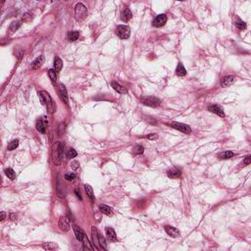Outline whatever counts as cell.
I'll use <instances>...</instances> for the list:
<instances>
[{"label": "cell", "instance_id": "obj_2", "mask_svg": "<svg viewBox=\"0 0 251 251\" xmlns=\"http://www.w3.org/2000/svg\"><path fill=\"white\" fill-rule=\"evenodd\" d=\"M40 92H41V94H42V96L44 98V104H45L46 107H47L48 113H50V114H53V113L56 111V104L53 102L52 98L49 95L48 92H46L44 90L40 91Z\"/></svg>", "mask_w": 251, "mask_h": 251}, {"label": "cell", "instance_id": "obj_29", "mask_svg": "<svg viewBox=\"0 0 251 251\" xmlns=\"http://www.w3.org/2000/svg\"><path fill=\"white\" fill-rule=\"evenodd\" d=\"M5 175L7 176V178L10 179V180H15V179H16V173H15V171L12 168L5 169Z\"/></svg>", "mask_w": 251, "mask_h": 251}, {"label": "cell", "instance_id": "obj_30", "mask_svg": "<svg viewBox=\"0 0 251 251\" xmlns=\"http://www.w3.org/2000/svg\"><path fill=\"white\" fill-rule=\"evenodd\" d=\"M48 76L50 77V80H51V82H53V85H55V83L57 82V75H56L55 70L50 69V70L48 71Z\"/></svg>", "mask_w": 251, "mask_h": 251}, {"label": "cell", "instance_id": "obj_9", "mask_svg": "<svg viewBox=\"0 0 251 251\" xmlns=\"http://www.w3.org/2000/svg\"><path fill=\"white\" fill-rule=\"evenodd\" d=\"M91 235H92V240H93V247L94 249H100L101 246L99 244V235L97 232V229L95 227H92L91 229Z\"/></svg>", "mask_w": 251, "mask_h": 251}, {"label": "cell", "instance_id": "obj_15", "mask_svg": "<svg viewBox=\"0 0 251 251\" xmlns=\"http://www.w3.org/2000/svg\"><path fill=\"white\" fill-rule=\"evenodd\" d=\"M111 85L116 91L119 92V93H121V94H127L128 93V89L125 88V86L121 85L120 83H118L117 82H112Z\"/></svg>", "mask_w": 251, "mask_h": 251}, {"label": "cell", "instance_id": "obj_13", "mask_svg": "<svg viewBox=\"0 0 251 251\" xmlns=\"http://www.w3.org/2000/svg\"><path fill=\"white\" fill-rule=\"evenodd\" d=\"M235 82V76H226L221 80V85L223 87H228V86L232 85Z\"/></svg>", "mask_w": 251, "mask_h": 251}, {"label": "cell", "instance_id": "obj_17", "mask_svg": "<svg viewBox=\"0 0 251 251\" xmlns=\"http://www.w3.org/2000/svg\"><path fill=\"white\" fill-rule=\"evenodd\" d=\"M74 232H75V235H76L77 240H80V241H82V242L83 238L85 237V232H83L82 229H80V227L74 225Z\"/></svg>", "mask_w": 251, "mask_h": 251}, {"label": "cell", "instance_id": "obj_34", "mask_svg": "<svg viewBox=\"0 0 251 251\" xmlns=\"http://www.w3.org/2000/svg\"><path fill=\"white\" fill-rule=\"evenodd\" d=\"M61 190L63 191V186H61V183H60V177L58 176V181H57V195L60 197V198H62V197H64V195L61 193Z\"/></svg>", "mask_w": 251, "mask_h": 251}, {"label": "cell", "instance_id": "obj_22", "mask_svg": "<svg viewBox=\"0 0 251 251\" xmlns=\"http://www.w3.org/2000/svg\"><path fill=\"white\" fill-rule=\"evenodd\" d=\"M21 25H22V22H21V21H16V22H13L10 26H9V29H8L9 32H10V34H13V32H15L18 29L20 28Z\"/></svg>", "mask_w": 251, "mask_h": 251}, {"label": "cell", "instance_id": "obj_41", "mask_svg": "<svg viewBox=\"0 0 251 251\" xmlns=\"http://www.w3.org/2000/svg\"><path fill=\"white\" fill-rule=\"evenodd\" d=\"M250 162H251V156L250 155H247V156L245 157V159H244V161H243V166L249 165Z\"/></svg>", "mask_w": 251, "mask_h": 251}, {"label": "cell", "instance_id": "obj_40", "mask_svg": "<svg viewBox=\"0 0 251 251\" xmlns=\"http://www.w3.org/2000/svg\"><path fill=\"white\" fill-rule=\"evenodd\" d=\"M80 167V163H79V161H73V162H72V164H71V168L73 169V170H77V168H79Z\"/></svg>", "mask_w": 251, "mask_h": 251}, {"label": "cell", "instance_id": "obj_36", "mask_svg": "<svg viewBox=\"0 0 251 251\" xmlns=\"http://www.w3.org/2000/svg\"><path fill=\"white\" fill-rule=\"evenodd\" d=\"M65 179L69 181H74L75 179H76V175H75L74 173H67V174L65 175Z\"/></svg>", "mask_w": 251, "mask_h": 251}, {"label": "cell", "instance_id": "obj_35", "mask_svg": "<svg viewBox=\"0 0 251 251\" xmlns=\"http://www.w3.org/2000/svg\"><path fill=\"white\" fill-rule=\"evenodd\" d=\"M77 151L75 150V149H73V148H71L70 150L68 151V157L70 158V159H73V158L77 157Z\"/></svg>", "mask_w": 251, "mask_h": 251}, {"label": "cell", "instance_id": "obj_39", "mask_svg": "<svg viewBox=\"0 0 251 251\" xmlns=\"http://www.w3.org/2000/svg\"><path fill=\"white\" fill-rule=\"evenodd\" d=\"M32 20V17L31 16V14L26 13L25 15H24V17H23V21H24V22H31Z\"/></svg>", "mask_w": 251, "mask_h": 251}, {"label": "cell", "instance_id": "obj_19", "mask_svg": "<svg viewBox=\"0 0 251 251\" xmlns=\"http://www.w3.org/2000/svg\"><path fill=\"white\" fill-rule=\"evenodd\" d=\"M167 174L170 179H179L181 176V172L177 168H172L169 170Z\"/></svg>", "mask_w": 251, "mask_h": 251}, {"label": "cell", "instance_id": "obj_33", "mask_svg": "<svg viewBox=\"0 0 251 251\" xmlns=\"http://www.w3.org/2000/svg\"><path fill=\"white\" fill-rule=\"evenodd\" d=\"M235 27H237V28H238L240 29H244L246 28V24L243 22L242 20H240V18H237V21H235Z\"/></svg>", "mask_w": 251, "mask_h": 251}, {"label": "cell", "instance_id": "obj_27", "mask_svg": "<svg viewBox=\"0 0 251 251\" xmlns=\"http://www.w3.org/2000/svg\"><path fill=\"white\" fill-rule=\"evenodd\" d=\"M80 37V32L79 31H73V32H70L68 34V39L71 40V41H75L77 40V38Z\"/></svg>", "mask_w": 251, "mask_h": 251}, {"label": "cell", "instance_id": "obj_42", "mask_svg": "<svg viewBox=\"0 0 251 251\" xmlns=\"http://www.w3.org/2000/svg\"><path fill=\"white\" fill-rule=\"evenodd\" d=\"M75 193H76V195L80 198V200H82V194H80V191L79 188H76V189H75Z\"/></svg>", "mask_w": 251, "mask_h": 251}, {"label": "cell", "instance_id": "obj_38", "mask_svg": "<svg viewBox=\"0 0 251 251\" xmlns=\"http://www.w3.org/2000/svg\"><path fill=\"white\" fill-rule=\"evenodd\" d=\"M144 137L147 139H150V140H155V139L158 138V134L157 133H149L148 136H145Z\"/></svg>", "mask_w": 251, "mask_h": 251}, {"label": "cell", "instance_id": "obj_24", "mask_svg": "<svg viewBox=\"0 0 251 251\" xmlns=\"http://www.w3.org/2000/svg\"><path fill=\"white\" fill-rule=\"evenodd\" d=\"M234 156H235V153L232 151H224V152H222V153H220L219 155H218V157H219L220 159H223V160L229 159V158H232Z\"/></svg>", "mask_w": 251, "mask_h": 251}, {"label": "cell", "instance_id": "obj_10", "mask_svg": "<svg viewBox=\"0 0 251 251\" xmlns=\"http://www.w3.org/2000/svg\"><path fill=\"white\" fill-rule=\"evenodd\" d=\"M165 229L166 232L168 234V235L172 237H179L181 235V232L179 231L177 228H174V227H171V226H165L164 227Z\"/></svg>", "mask_w": 251, "mask_h": 251}, {"label": "cell", "instance_id": "obj_28", "mask_svg": "<svg viewBox=\"0 0 251 251\" xmlns=\"http://www.w3.org/2000/svg\"><path fill=\"white\" fill-rule=\"evenodd\" d=\"M42 248L45 250H54L56 248H58V244L53 242H45L42 244Z\"/></svg>", "mask_w": 251, "mask_h": 251}, {"label": "cell", "instance_id": "obj_7", "mask_svg": "<svg viewBox=\"0 0 251 251\" xmlns=\"http://www.w3.org/2000/svg\"><path fill=\"white\" fill-rule=\"evenodd\" d=\"M166 23H167V16L165 14H160L153 19L152 25H153V27H155V28H161V27H163Z\"/></svg>", "mask_w": 251, "mask_h": 251}, {"label": "cell", "instance_id": "obj_14", "mask_svg": "<svg viewBox=\"0 0 251 251\" xmlns=\"http://www.w3.org/2000/svg\"><path fill=\"white\" fill-rule=\"evenodd\" d=\"M59 94H60L61 99L64 101L66 104H68V93H67V89H66L65 85L63 83H60L59 85Z\"/></svg>", "mask_w": 251, "mask_h": 251}, {"label": "cell", "instance_id": "obj_43", "mask_svg": "<svg viewBox=\"0 0 251 251\" xmlns=\"http://www.w3.org/2000/svg\"><path fill=\"white\" fill-rule=\"evenodd\" d=\"M10 218H11L12 221H15V220H16V216L14 215V213H11V214H10Z\"/></svg>", "mask_w": 251, "mask_h": 251}, {"label": "cell", "instance_id": "obj_23", "mask_svg": "<svg viewBox=\"0 0 251 251\" xmlns=\"http://www.w3.org/2000/svg\"><path fill=\"white\" fill-rule=\"evenodd\" d=\"M176 73H177V75L179 77H184L186 75V70L181 63H179L178 64V67H177V69H176Z\"/></svg>", "mask_w": 251, "mask_h": 251}, {"label": "cell", "instance_id": "obj_3", "mask_svg": "<svg viewBox=\"0 0 251 251\" xmlns=\"http://www.w3.org/2000/svg\"><path fill=\"white\" fill-rule=\"evenodd\" d=\"M63 153H64V143L59 141L55 146V153H54V163L55 165L59 166L62 163Z\"/></svg>", "mask_w": 251, "mask_h": 251}, {"label": "cell", "instance_id": "obj_32", "mask_svg": "<svg viewBox=\"0 0 251 251\" xmlns=\"http://www.w3.org/2000/svg\"><path fill=\"white\" fill-rule=\"evenodd\" d=\"M144 151V148H143L142 145H136L133 148V153L136 154V155H140L143 153Z\"/></svg>", "mask_w": 251, "mask_h": 251}, {"label": "cell", "instance_id": "obj_21", "mask_svg": "<svg viewBox=\"0 0 251 251\" xmlns=\"http://www.w3.org/2000/svg\"><path fill=\"white\" fill-rule=\"evenodd\" d=\"M99 210L102 214L104 215H107V216H110V215H112V208L110 207V206L108 205H105V204H101L99 206Z\"/></svg>", "mask_w": 251, "mask_h": 251}, {"label": "cell", "instance_id": "obj_18", "mask_svg": "<svg viewBox=\"0 0 251 251\" xmlns=\"http://www.w3.org/2000/svg\"><path fill=\"white\" fill-rule=\"evenodd\" d=\"M105 232H106V235H107V237H108L109 240L117 241V235H116L115 231L112 228H110V227H107V228L105 229Z\"/></svg>", "mask_w": 251, "mask_h": 251}, {"label": "cell", "instance_id": "obj_1", "mask_svg": "<svg viewBox=\"0 0 251 251\" xmlns=\"http://www.w3.org/2000/svg\"><path fill=\"white\" fill-rule=\"evenodd\" d=\"M87 16V9L82 3H77L75 7V18L77 21L82 22Z\"/></svg>", "mask_w": 251, "mask_h": 251}, {"label": "cell", "instance_id": "obj_4", "mask_svg": "<svg viewBox=\"0 0 251 251\" xmlns=\"http://www.w3.org/2000/svg\"><path fill=\"white\" fill-rule=\"evenodd\" d=\"M140 102L146 106L153 107V108H156L160 105V99L155 96H143L140 98Z\"/></svg>", "mask_w": 251, "mask_h": 251}, {"label": "cell", "instance_id": "obj_8", "mask_svg": "<svg viewBox=\"0 0 251 251\" xmlns=\"http://www.w3.org/2000/svg\"><path fill=\"white\" fill-rule=\"evenodd\" d=\"M58 226L61 231L68 232L69 229H70V218H68L67 216L60 217L59 222H58Z\"/></svg>", "mask_w": 251, "mask_h": 251}, {"label": "cell", "instance_id": "obj_5", "mask_svg": "<svg viewBox=\"0 0 251 251\" xmlns=\"http://www.w3.org/2000/svg\"><path fill=\"white\" fill-rule=\"evenodd\" d=\"M116 34L121 39H128L131 35V29L128 26H118L117 29H116Z\"/></svg>", "mask_w": 251, "mask_h": 251}, {"label": "cell", "instance_id": "obj_16", "mask_svg": "<svg viewBox=\"0 0 251 251\" xmlns=\"http://www.w3.org/2000/svg\"><path fill=\"white\" fill-rule=\"evenodd\" d=\"M43 63H44V56L40 55L39 57H37L34 62L32 63L31 67H32V69H34V70H37V69H39L41 66L43 65Z\"/></svg>", "mask_w": 251, "mask_h": 251}, {"label": "cell", "instance_id": "obj_12", "mask_svg": "<svg viewBox=\"0 0 251 251\" xmlns=\"http://www.w3.org/2000/svg\"><path fill=\"white\" fill-rule=\"evenodd\" d=\"M47 124H48V121L46 120L45 117H42L40 120L37 121V130L41 133H45V128Z\"/></svg>", "mask_w": 251, "mask_h": 251}, {"label": "cell", "instance_id": "obj_44", "mask_svg": "<svg viewBox=\"0 0 251 251\" xmlns=\"http://www.w3.org/2000/svg\"><path fill=\"white\" fill-rule=\"evenodd\" d=\"M5 216H6V215H5L4 212H1V221H3L5 219Z\"/></svg>", "mask_w": 251, "mask_h": 251}, {"label": "cell", "instance_id": "obj_31", "mask_svg": "<svg viewBox=\"0 0 251 251\" xmlns=\"http://www.w3.org/2000/svg\"><path fill=\"white\" fill-rule=\"evenodd\" d=\"M18 145H19V140L18 139H14V140H12L11 142H9L8 143V146H7V148H8V150H14V149H16L17 147H18Z\"/></svg>", "mask_w": 251, "mask_h": 251}, {"label": "cell", "instance_id": "obj_26", "mask_svg": "<svg viewBox=\"0 0 251 251\" xmlns=\"http://www.w3.org/2000/svg\"><path fill=\"white\" fill-rule=\"evenodd\" d=\"M85 189L86 194L88 195V197L90 198L91 201H94V193H93V189H92V187L89 186V184H85Z\"/></svg>", "mask_w": 251, "mask_h": 251}, {"label": "cell", "instance_id": "obj_37", "mask_svg": "<svg viewBox=\"0 0 251 251\" xmlns=\"http://www.w3.org/2000/svg\"><path fill=\"white\" fill-rule=\"evenodd\" d=\"M99 244H100V246H101V248L102 249H107V245H106V242H105V240H104V238L101 237V235H99Z\"/></svg>", "mask_w": 251, "mask_h": 251}, {"label": "cell", "instance_id": "obj_11", "mask_svg": "<svg viewBox=\"0 0 251 251\" xmlns=\"http://www.w3.org/2000/svg\"><path fill=\"white\" fill-rule=\"evenodd\" d=\"M208 110L212 113H214V114H216L218 116H220V117L224 118L225 117V112H224L223 108L219 105H210L208 106Z\"/></svg>", "mask_w": 251, "mask_h": 251}, {"label": "cell", "instance_id": "obj_6", "mask_svg": "<svg viewBox=\"0 0 251 251\" xmlns=\"http://www.w3.org/2000/svg\"><path fill=\"white\" fill-rule=\"evenodd\" d=\"M170 127H172L173 128H176V130L181 131L184 133H191V128L188 127L187 125L183 124V123H178V122H173L172 124H170Z\"/></svg>", "mask_w": 251, "mask_h": 251}, {"label": "cell", "instance_id": "obj_20", "mask_svg": "<svg viewBox=\"0 0 251 251\" xmlns=\"http://www.w3.org/2000/svg\"><path fill=\"white\" fill-rule=\"evenodd\" d=\"M131 17H133V14H131L130 9H125V10L123 11V13H122V15H121L122 21H123V22H125V23L128 22V21L131 19Z\"/></svg>", "mask_w": 251, "mask_h": 251}, {"label": "cell", "instance_id": "obj_25", "mask_svg": "<svg viewBox=\"0 0 251 251\" xmlns=\"http://www.w3.org/2000/svg\"><path fill=\"white\" fill-rule=\"evenodd\" d=\"M63 67V62L59 57H56L54 60V68H55V72L56 73H59L61 71V69Z\"/></svg>", "mask_w": 251, "mask_h": 251}]
</instances>
